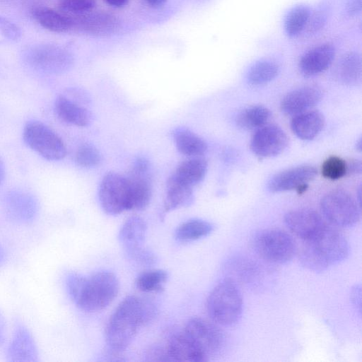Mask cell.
Returning a JSON list of instances; mask_svg holds the SVG:
<instances>
[{"mask_svg": "<svg viewBox=\"0 0 362 362\" xmlns=\"http://www.w3.org/2000/svg\"><path fill=\"white\" fill-rule=\"evenodd\" d=\"M155 304L145 298L129 296L118 305L110 317L105 329L107 345L112 354L124 351L139 328L156 317Z\"/></svg>", "mask_w": 362, "mask_h": 362, "instance_id": "cell-1", "label": "cell"}, {"mask_svg": "<svg viewBox=\"0 0 362 362\" xmlns=\"http://www.w3.org/2000/svg\"><path fill=\"white\" fill-rule=\"evenodd\" d=\"M66 286L78 308L86 312H97L114 300L119 284L115 274L110 272H99L89 276L72 272L66 276Z\"/></svg>", "mask_w": 362, "mask_h": 362, "instance_id": "cell-2", "label": "cell"}, {"mask_svg": "<svg viewBox=\"0 0 362 362\" xmlns=\"http://www.w3.org/2000/svg\"><path fill=\"white\" fill-rule=\"evenodd\" d=\"M305 242L300 262L315 272L324 271L349 255V247L344 236L327 226L316 237Z\"/></svg>", "mask_w": 362, "mask_h": 362, "instance_id": "cell-3", "label": "cell"}, {"mask_svg": "<svg viewBox=\"0 0 362 362\" xmlns=\"http://www.w3.org/2000/svg\"><path fill=\"white\" fill-rule=\"evenodd\" d=\"M210 318L221 325L236 323L243 312V298L237 286L226 280L214 288L206 300Z\"/></svg>", "mask_w": 362, "mask_h": 362, "instance_id": "cell-4", "label": "cell"}, {"mask_svg": "<svg viewBox=\"0 0 362 362\" xmlns=\"http://www.w3.org/2000/svg\"><path fill=\"white\" fill-rule=\"evenodd\" d=\"M23 138L26 145L48 160H59L66 155L61 137L39 121H30L23 128Z\"/></svg>", "mask_w": 362, "mask_h": 362, "instance_id": "cell-5", "label": "cell"}, {"mask_svg": "<svg viewBox=\"0 0 362 362\" xmlns=\"http://www.w3.org/2000/svg\"><path fill=\"white\" fill-rule=\"evenodd\" d=\"M25 62L33 69L48 74H61L74 64L71 54L64 48L51 44H40L28 49Z\"/></svg>", "mask_w": 362, "mask_h": 362, "instance_id": "cell-6", "label": "cell"}, {"mask_svg": "<svg viewBox=\"0 0 362 362\" xmlns=\"http://www.w3.org/2000/svg\"><path fill=\"white\" fill-rule=\"evenodd\" d=\"M320 209L329 222L341 228L353 226L360 218L357 202L349 192L342 189L327 193L321 199Z\"/></svg>", "mask_w": 362, "mask_h": 362, "instance_id": "cell-7", "label": "cell"}, {"mask_svg": "<svg viewBox=\"0 0 362 362\" xmlns=\"http://www.w3.org/2000/svg\"><path fill=\"white\" fill-rule=\"evenodd\" d=\"M254 245L261 257L273 263H286L293 257L296 252L292 237L279 229L261 232L256 236Z\"/></svg>", "mask_w": 362, "mask_h": 362, "instance_id": "cell-8", "label": "cell"}, {"mask_svg": "<svg viewBox=\"0 0 362 362\" xmlns=\"http://www.w3.org/2000/svg\"><path fill=\"white\" fill-rule=\"evenodd\" d=\"M98 198L101 208L107 214L117 215L130 210L127 177L115 172L107 173L100 182Z\"/></svg>", "mask_w": 362, "mask_h": 362, "instance_id": "cell-9", "label": "cell"}, {"mask_svg": "<svg viewBox=\"0 0 362 362\" xmlns=\"http://www.w3.org/2000/svg\"><path fill=\"white\" fill-rule=\"evenodd\" d=\"M151 165L145 157H139L133 163L127 177L130 194V210L141 211L149 204L151 195Z\"/></svg>", "mask_w": 362, "mask_h": 362, "instance_id": "cell-10", "label": "cell"}, {"mask_svg": "<svg viewBox=\"0 0 362 362\" xmlns=\"http://www.w3.org/2000/svg\"><path fill=\"white\" fill-rule=\"evenodd\" d=\"M183 332L208 361L222 346L223 338L221 330L214 323L205 319H190L185 325Z\"/></svg>", "mask_w": 362, "mask_h": 362, "instance_id": "cell-11", "label": "cell"}, {"mask_svg": "<svg viewBox=\"0 0 362 362\" xmlns=\"http://www.w3.org/2000/svg\"><path fill=\"white\" fill-rule=\"evenodd\" d=\"M317 173V169L310 165L291 168L273 175L268 182V189L272 192L295 189L301 194L308 189L309 182L315 179Z\"/></svg>", "mask_w": 362, "mask_h": 362, "instance_id": "cell-12", "label": "cell"}, {"mask_svg": "<svg viewBox=\"0 0 362 362\" xmlns=\"http://www.w3.org/2000/svg\"><path fill=\"white\" fill-rule=\"evenodd\" d=\"M288 145L286 132L275 124H266L256 130L250 140V149L261 158H270L281 153Z\"/></svg>", "mask_w": 362, "mask_h": 362, "instance_id": "cell-13", "label": "cell"}, {"mask_svg": "<svg viewBox=\"0 0 362 362\" xmlns=\"http://www.w3.org/2000/svg\"><path fill=\"white\" fill-rule=\"evenodd\" d=\"M284 221L293 233L305 241L316 237L327 226L317 212L308 209L288 211L284 216Z\"/></svg>", "mask_w": 362, "mask_h": 362, "instance_id": "cell-14", "label": "cell"}, {"mask_svg": "<svg viewBox=\"0 0 362 362\" xmlns=\"http://www.w3.org/2000/svg\"><path fill=\"white\" fill-rule=\"evenodd\" d=\"M71 18L73 28L94 36L111 35L115 33L120 27V21L118 18L105 11H88L76 14Z\"/></svg>", "mask_w": 362, "mask_h": 362, "instance_id": "cell-15", "label": "cell"}, {"mask_svg": "<svg viewBox=\"0 0 362 362\" xmlns=\"http://www.w3.org/2000/svg\"><path fill=\"white\" fill-rule=\"evenodd\" d=\"M6 360L10 362L38 361V351L35 340L22 323L18 322L7 348Z\"/></svg>", "mask_w": 362, "mask_h": 362, "instance_id": "cell-16", "label": "cell"}, {"mask_svg": "<svg viewBox=\"0 0 362 362\" xmlns=\"http://www.w3.org/2000/svg\"><path fill=\"white\" fill-rule=\"evenodd\" d=\"M4 206L8 217L20 223L33 221L38 211L35 198L32 194L20 190L11 191L6 194Z\"/></svg>", "mask_w": 362, "mask_h": 362, "instance_id": "cell-17", "label": "cell"}, {"mask_svg": "<svg viewBox=\"0 0 362 362\" xmlns=\"http://www.w3.org/2000/svg\"><path fill=\"white\" fill-rule=\"evenodd\" d=\"M322 95V91L317 86H308L295 89L283 98L281 110L284 114L294 116L317 105Z\"/></svg>", "mask_w": 362, "mask_h": 362, "instance_id": "cell-18", "label": "cell"}, {"mask_svg": "<svg viewBox=\"0 0 362 362\" xmlns=\"http://www.w3.org/2000/svg\"><path fill=\"white\" fill-rule=\"evenodd\" d=\"M334 55V48L330 45L316 47L301 57L299 62L300 71L307 77L317 75L330 66Z\"/></svg>", "mask_w": 362, "mask_h": 362, "instance_id": "cell-19", "label": "cell"}, {"mask_svg": "<svg viewBox=\"0 0 362 362\" xmlns=\"http://www.w3.org/2000/svg\"><path fill=\"white\" fill-rule=\"evenodd\" d=\"M166 349L170 361L203 362L208 361L183 330L171 337Z\"/></svg>", "mask_w": 362, "mask_h": 362, "instance_id": "cell-20", "label": "cell"}, {"mask_svg": "<svg viewBox=\"0 0 362 362\" xmlns=\"http://www.w3.org/2000/svg\"><path fill=\"white\" fill-rule=\"evenodd\" d=\"M54 109L57 117L66 124L86 127L91 121V115L88 109L66 95H62L57 98Z\"/></svg>", "mask_w": 362, "mask_h": 362, "instance_id": "cell-21", "label": "cell"}, {"mask_svg": "<svg viewBox=\"0 0 362 362\" xmlns=\"http://www.w3.org/2000/svg\"><path fill=\"white\" fill-rule=\"evenodd\" d=\"M193 188L177 179L172 174L167 180L166 194L163 203V214L192 204Z\"/></svg>", "mask_w": 362, "mask_h": 362, "instance_id": "cell-22", "label": "cell"}, {"mask_svg": "<svg viewBox=\"0 0 362 362\" xmlns=\"http://www.w3.org/2000/svg\"><path fill=\"white\" fill-rule=\"evenodd\" d=\"M325 123L323 115L317 110H307L293 116L291 128L296 136L302 140H312L324 128Z\"/></svg>", "mask_w": 362, "mask_h": 362, "instance_id": "cell-23", "label": "cell"}, {"mask_svg": "<svg viewBox=\"0 0 362 362\" xmlns=\"http://www.w3.org/2000/svg\"><path fill=\"white\" fill-rule=\"evenodd\" d=\"M146 230L145 221L138 216H132L124 222L119 240L127 255L143 247Z\"/></svg>", "mask_w": 362, "mask_h": 362, "instance_id": "cell-24", "label": "cell"}, {"mask_svg": "<svg viewBox=\"0 0 362 362\" xmlns=\"http://www.w3.org/2000/svg\"><path fill=\"white\" fill-rule=\"evenodd\" d=\"M33 16L44 28L54 33H65L73 28L72 18L54 9L39 6L33 8Z\"/></svg>", "mask_w": 362, "mask_h": 362, "instance_id": "cell-25", "label": "cell"}, {"mask_svg": "<svg viewBox=\"0 0 362 362\" xmlns=\"http://www.w3.org/2000/svg\"><path fill=\"white\" fill-rule=\"evenodd\" d=\"M173 139L178 151L185 156L199 157L207 151L206 141L188 129H175L173 132Z\"/></svg>", "mask_w": 362, "mask_h": 362, "instance_id": "cell-26", "label": "cell"}, {"mask_svg": "<svg viewBox=\"0 0 362 362\" xmlns=\"http://www.w3.org/2000/svg\"><path fill=\"white\" fill-rule=\"evenodd\" d=\"M207 168L206 159L201 156L190 157L180 163L173 174L182 182L194 187L204 180Z\"/></svg>", "mask_w": 362, "mask_h": 362, "instance_id": "cell-27", "label": "cell"}, {"mask_svg": "<svg viewBox=\"0 0 362 362\" xmlns=\"http://www.w3.org/2000/svg\"><path fill=\"white\" fill-rule=\"evenodd\" d=\"M337 77L340 83L348 86L361 83V59L358 53L349 52L341 58L337 68Z\"/></svg>", "mask_w": 362, "mask_h": 362, "instance_id": "cell-28", "label": "cell"}, {"mask_svg": "<svg viewBox=\"0 0 362 362\" xmlns=\"http://www.w3.org/2000/svg\"><path fill=\"white\" fill-rule=\"evenodd\" d=\"M271 117L269 110L263 105H252L240 112L236 117L237 125L246 130L257 129L267 124Z\"/></svg>", "mask_w": 362, "mask_h": 362, "instance_id": "cell-29", "label": "cell"}, {"mask_svg": "<svg viewBox=\"0 0 362 362\" xmlns=\"http://www.w3.org/2000/svg\"><path fill=\"white\" fill-rule=\"evenodd\" d=\"M214 226L201 219H191L181 223L175 230V238L182 243L199 240L209 235Z\"/></svg>", "mask_w": 362, "mask_h": 362, "instance_id": "cell-30", "label": "cell"}, {"mask_svg": "<svg viewBox=\"0 0 362 362\" xmlns=\"http://www.w3.org/2000/svg\"><path fill=\"white\" fill-rule=\"evenodd\" d=\"M279 66L271 61L262 60L254 64L247 74L248 83L259 86L274 80L279 74Z\"/></svg>", "mask_w": 362, "mask_h": 362, "instance_id": "cell-31", "label": "cell"}, {"mask_svg": "<svg viewBox=\"0 0 362 362\" xmlns=\"http://www.w3.org/2000/svg\"><path fill=\"white\" fill-rule=\"evenodd\" d=\"M168 274L160 269H148L141 273L136 279V288L143 292H160L164 289Z\"/></svg>", "mask_w": 362, "mask_h": 362, "instance_id": "cell-32", "label": "cell"}, {"mask_svg": "<svg viewBox=\"0 0 362 362\" xmlns=\"http://www.w3.org/2000/svg\"><path fill=\"white\" fill-rule=\"evenodd\" d=\"M310 10L305 6H298L288 13L285 20V30L290 36L299 34L305 28L309 16Z\"/></svg>", "mask_w": 362, "mask_h": 362, "instance_id": "cell-33", "label": "cell"}, {"mask_svg": "<svg viewBox=\"0 0 362 362\" xmlns=\"http://www.w3.org/2000/svg\"><path fill=\"white\" fill-rule=\"evenodd\" d=\"M322 176L331 180H337L346 175V161L332 156L324 160L321 166Z\"/></svg>", "mask_w": 362, "mask_h": 362, "instance_id": "cell-34", "label": "cell"}, {"mask_svg": "<svg viewBox=\"0 0 362 362\" xmlns=\"http://www.w3.org/2000/svg\"><path fill=\"white\" fill-rule=\"evenodd\" d=\"M75 161L81 167L93 168L99 165L101 161V155L93 145L83 144L76 152Z\"/></svg>", "mask_w": 362, "mask_h": 362, "instance_id": "cell-35", "label": "cell"}, {"mask_svg": "<svg viewBox=\"0 0 362 362\" xmlns=\"http://www.w3.org/2000/svg\"><path fill=\"white\" fill-rule=\"evenodd\" d=\"M95 0H59V8L66 12L81 14L90 11Z\"/></svg>", "mask_w": 362, "mask_h": 362, "instance_id": "cell-36", "label": "cell"}, {"mask_svg": "<svg viewBox=\"0 0 362 362\" xmlns=\"http://www.w3.org/2000/svg\"><path fill=\"white\" fill-rule=\"evenodd\" d=\"M0 32L5 37L11 40H16L21 36L19 28L2 16H0Z\"/></svg>", "mask_w": 362, "mask_h": 362, "instance_id": "cell-37", "label": "cell"}, {"mask_svg": "<svg viewBox=\"0 0 362 362\" xmlns=\"http://www.w3.org/2000/svg\"><path fill=\"white\" fill-rule=\"evenodd\" d=\"M325 21V16L322 13H315L313 16L310 15L306 26L309 32H315L322 27Z\"/></svg>", "mask_w": 362, "mask_h": 362, "instance_id": "cell-38", "label": "cell"}, {"mask_svg": "<svg viewBox=\"0 0 362 362\" xmlns=\"http://www.w3.org/2000/svg\"><path fill=\"white\" fill-rule=\"evenodd\" d=\"M147 357L150 361H170L166 347H153L148 351Z\"/></svg>", "mask_w": 362, "mask_h": 362, "instance_id": "cell-39", "label": "cell"}, {"mask_svg": "<svg viewBox=\"0 0 362 362\" xmlns=\"http://www.w3.org/2000/svg\"><path fill=\"white\" fill-rule=\"evenodd\" d=\"M362 170V164L358 159H351L346 161V175L360 174Z\"/></svg>", "mask_w": 362, "mask_h": 362, "instance_id": "cell-40", "label": "cell"}, {"mask_svg": "<svg viewBox=\"0 0 362 362\" xmlns=\"http://www.w3.org/2000/svg\"><path fill=\"white\" fill-rule=\"evenodd\" d=\"M361 10V0H349L346 5V13L349 16L357 15Z\"/></svg>", "mask_w": 362, "mask_h": 362, "instance_id": "cell-41", "label": "cell"}, {"mask_svg": "<svg viewBox=\"0 0 362 362\" xmlns=\"http://www.w3.org/2000/svg\"><path fill=\"white\" fill-rule=\"evenodd\" d=\"M107 4L115 8L125 6L129 0H103Z\"/></svg>", "mask_w": 362, "mask_h": 362, "instance_id": "cell-42", "label": "cell"}, {"mask_svg": "<svg viewBox=\"0 0 362 362\" xmlns=\"http://www.w3.org/2000/svg\"><path fill=\"white\" fill-rule=\"evenodd\" d=\"M5 327L4 317L0 313V346L4 343L5 339Z\"/></svg>", "mask_w": 362, "mask_h": 362, "instance_id": "cell-43", "label": "cell"}, {"mask_svg": "<svg viewBox=\"0 0 362 362\" xmlns=\"http://www.w3.org/2000/svg\"><path fill=\"white\" fill-rule=\"evenodd\" d=\"M145 2L151 7L157 8L165 4L167 0H144Z\"/></svg>", "mask_w": 362, "mask_h": 362, "instance_id": "cell-44", "label": "cell"}, {"mask_svg": "<svg viewBox=\"0 0 362 362\" xmlns=\"http://www.w3.org/2000/svg\"><path fill=\"white\" fill-rule=\"evenodd\" d=\"M5 177V166L3 161L0 159V186L4 182Z\"/></svg>", "mask_w": 362, "mask_h": 362, "instance_id": "cell-45", "label": "cell"}, {"mask_svg": "<svg viewBox=\"0 0 362 362\" xmlns=\"http://www.w3.org/2000/svg\"><path fill=\"white\" fill-rule=\"evenodd\" d=\"M5 261V252L3 248L0 245V267L4 264Z\"/></svg>", "mask_w": 362, "mask_h": 362, "instance_id": "cell-46", "label": "cell"}, {"mask_svg": "<svg viewBox=\"0 0 362 362\" xmlns=\"http://www.w3.org/2000/svg\"><path fill=\"white\" fill-rule=\"evenodd\" d=\"M362 142H361V139H359L357 141H356V148L357 151H361V148H362Z\"/></svg>", "mask_w": 362, "mask_h": 362, "instance_id": "cell-47", "label": "cell"}]
</instances>
